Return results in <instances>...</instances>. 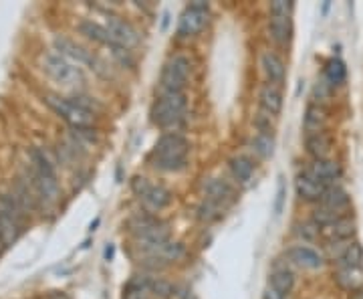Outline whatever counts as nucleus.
<instances>
[{"mask_svg": "<svg viewBox=\"0 0 363 299\" xmlns=\"http://www.w3.org/2000/svg\"><path fill=\"white\" fill-rule=\"evenodd\" d=\"M321 234L327 239V243H343V241H353L357 234V222L353 214H343L337 221L331 222L329 227L321 229Z\"/></svg>", "mask_w": 363, "mask_h": 299, "instance_id": "nucleus-13", "label": "nucleus"}, {"mask_svg": "<svg viewBox=\"0 0 363 299\" xmlns=\"http://www.w3.org/2000/svg\"><path fill=\"white\" fill-rule=\"evenodd\" d=\"M327 107L319 104H309L305 109V117H303V130L305 136H313V134H319V131H327Z\"/></svg>", "mask_w": 363, "mask_h": 299, "instance_id": "nucleus-19", "label": "nucleus"}, {"mask_svg": "<svg viewBox=\"0 0 363 299\" xmlns=\"http://www.w3.org/2000/svg\"><path fill=\"white\" fill-rule=\"evenodd\" d=\"M52 43H55V51L59 53L61 57L69 59L71 63L81 67H89L95 73H101V75L107 73L104 61L97 55H93V51H87L85 47L77 45L75 40H71L69 37H63V35H57Z\"/></svg>", "mask_w": 363, "mask_h": 299, "instance_id": "nucleus-9", "label": "nucleus"}, {"mask_svg": "<svg viewBox=\"0 0 363 299\" xmlns=\"http://www.w3.org/2000/svg\"><path fill=\"white\" fill-rule=\"evenodd\" d=\"M104 26L109 31V35L113 37V40H117L119 45H123L125 49H130L131 51L133 47L140 45V33H138L128 21L119 18L116 14H107V16H105Z\"/></svg>", "mask_w": 363, "mask_h": 299, "instance_id": "nucleus-12", "label": "nucleus"}, {"mask_svg": "<svg viewBox=\"0 0 363 299\" xmlns=\"http://www.w3.org/2000/svg\"><path fill=\"white\" fill-rule=\"evenodd\" d=\"M192 63L186 55H172L160 73V93H184Z\"/></svg>", "mask_w": 363, "mask_h": 299, "instance_id": "nucleus-5", "label": "nucleus"}, {"mask_svg": "<svg viewBox=\"0 0 363 299\" xmlns=\"http://www.w3.org/2000/svg\"><path fill=\"white\" fill-rule=\"evenodd\" d=\"M323 79L333 87V89H337L341 87L345 81H347V67L345 63L337 59V57H333V59H329L323 67Z\"/></svg>", "mask_w": 363, "mask_h": 299, "instance_id": "nucleus-28", "label": "nucleus"}, {"mask_svg": "<svg viewBox=\"0 0 363 299\" xmlns=\"http://www.w3.org/2000/svg\"><path fill=\"white\" fill-rule=\"evenodd\" d=\"M269 287L274 289V291H279L283 298H289L291 291L295 289V275L286 267H277L269 275Z\"/></svg>", "mask_w": 363, "mask_h": 299, "instance_id": "nucleus-25", "label": "nucleus"}, {"mask_svg": "<svg viewBox=\"0 0 363 299\" xmlns=\"http://www.w3.org/2000/svg\"><path fill=\"white\" fill-rule=\"evenodd\" d=\"M305 148H307L309 156H313V160H327V158H331L333 138L327 131L305 136Z\"/></svg>", "mask_w": 363, "mask_h": 299, "instance_id": "nucleus-22", "label": "nucleus"}, {"mask_svg": "<svg viewBox=\"0 0 363 299\" xmlns=\"http://www.w3.org/2000/svg\"><path fill=\"white\" fill-rule=\"evenodd\" d=\"M339 289L347 293H357L363 289V267H350V269H335L333 275Z\"/></svg>", "mask_w": 363, "mask_h": 299, "instance_id": "nucleus-23", "label": "nucleus"}, {"mask_svg": "<svg viewBox=\"0 0 363 299\" xmlns=\"http://www.w3.org/2000/svg\"><path fill=\"white\" fill-rule=\"evenodd\" d=\"M285 196H286V186H285V180L281 178L279 180V188H277V198H274V214L279 217L281 212H283V207H285Z\"/></svg>", "mask_w": 363, "mask_h": 299, "instance_id": "nucleus-32", "label": "nucleus"}, {"mask_svg": "<svg viewBox=\"0 0 363 299\" xmlns=\"http://www.w3.org/2000/svg\"><path fill=\"white\" fill-rule=\"evenodd\" d=\"M77 31L85 37V39H89L93 40V43H97V45L107 47V49L111 51V55H113L123 67H133V55H131L130 49H125L123 45H119L117 40H113V37L109 35V31H107L104 25L93 23L89 18H83L77 25Z\"/></svg>", "mask_w": 363, "mask_h": 299, "instance_id": "nucleus-6", "label": "nucleus"}, {"mask_svg": "<svg viewBox=\"0 0 363 299\" xmlns=\"http://www.w3.org/2000/svg\"><path fill=\"white\" fill-rule=\"evenodd\" d=\"M43 99L73 130H91L97 119L95 109L83 104L79 97H63V95H55V93H45Z\"/></svg>", "mask_w": 363, "mask_h": 299, "instance_id": "nucleus-3", "label": "nucleus"}, {"mask_svg": "<svg viewBox=\"0 0 363 299\" xmlns=\"http://www.w3.org/2000/svg\"><path fill=\"white\" fill-rule=\"evenodd\" d=\"M228 166H230L234 180L238 184L250 183L252 176H255V170H257L255 160L250 156H247V154H236V156H233L230 158V162H228Z\"/></svg>", "mask_w": 363, "mask_h": 299, "instance_id": "nucleus-24", "label": "nucleus"}, {"mask_svg": "<svg viewBox=\"0 0 363 299\" xmlns=\"http://www.w3.org/2000/svg\"><path fill=\"white\" fill-rule=\"evenodd\" d=\"M252 152L260 158H271L274 154V138L272 134H267V131H259L255 138H252Z\"/></svg>", "mask_w": 363, "mask_h": 299, "instance_id": "nucleus-29", "label": "nucleus"}, {"mask_svg": "<svg viewBox=\"0 0 363 299\" xmlns=\"http://www.w3.org/2000/svg\"><path fill=\"white\" fill-rule=\"evenodd\" d=\"M190 158V142L180 131H166L157 138L152 152L150 164L162 172H180L188 166Z\"/></svg>", "mask_w": 363, "mask_h": 299, "instance_id": "nucleus-1", "label": "nucleus"}, {"mask_svg": "<svg viewBox=\"0 0 363 299\" xmlns=\"http://www.w3.org/2000/svg\"><path fill=\"white\" fill-rule=\"evenodd\" d=\"M4 247V243H2V239H0V249Z\"/></svg>", "mask_w": 363, "mask_h": 299, "instance_id": "nucleus-34", "label": "nucleus"}, {"mask_svg": "<svg viewBox=\"0 0 363 299\" xmlns=\"http://www.w3.org/2000/svg\"><path fill=\"white\" fill-rule=\"evenodd\" d=\"M131 190L135 192V196L140 198V202L143 205V208L154 214V212H160L166 207H169V202L174 200V196L169 192L166 186L162 184H152L147 178L143 176H135L133 183H131Z\"/></svg>", "mask_w": 363, "mask_h": 299, "instance_id": "nucleus-8", "label": "nucleus"}, {"mask_svg": "<svg viewBox=\"0 0 363 299\" xmlns=\"http://www.w3.org/2000/svg\"><path fill=\"white\" fill-rule=\"evenodd\" d=\"M331 92H333V87L321 79V81H317V85H315V89H313V99H315V104L325 105V102L331 97Z\"/></svg>", "mask_w": 363, "mask_h": 299, "instance_id": "nucleus-31", "label": "nucleus"}, {"mask_svg": "<svg viewBox=\"0 0 363 299\" xmlns=\"http://www.w3.org/2000/svg\"><path fill=\"white\" fill-rule=\"evenodd\" d=\"M184 255V245L178 243V241H172L169 239L168 243H164V245H160L154 251H150V253H145V257L150 261H160V263H164V265H168V263H174V261H178Z\"/></svg>", "mask_w": 363, "mask_h": 299, "instance_id": "nucleus-26", "label": "nucleus"}, {"mask_svg": "<svg viewBox=\"0 0 363 299\" xmlns=\"http://www.w3.org/2000/svg\"><path fill=\"white\" fill-rule=\"evenodd\" d=\"M222 212H224V208L220 205H216V202H212V200H202L200 202V207L196 210V214H198V219L204 222H212V221H218L222 217Z\"/></svg>", "mask_w": 363, "mask_h": 299, "instance_id": "nucleus-30", "label": "nucleus"}, {"mask_svg": "<svg viewBox=\"0 0 363 299\" xmlns=\"http://www.w3.org/2000/svg\"><path fill=\"white\" fill-rule=\"evenodd\" d=\"M295 188H297V196L301 200H305V202H317V205L321 202L325 190H327V186L319 183L317 178H313L307 170L298 172L297 180H295Z\"/></svg>", "mask_w": 363, "mask_h": 299, "instance_id": "nucleus-16", "label": "nucleus"}, {"mask_svg": "<svg viewBox=\"0 0 363 299\" xmlns=\"http://www.w3.org/2000/svg\"><path fill=\"white\" fill-rule=\"evenodd\" d=\"M188 102L184 93H157L156 102L150 109V119L157 128L166 131H178L186 117Z\"/></svg>", "mask_w": 363, "mask_h": 299, "instance_id": "nucleus-4", "label": "nucleus"}, {"mask_svg": "<svg viewBox=\"0 0 363 299\" xmlns=\"http://www.w3.org/2000/svg\"><path fill=\"white\" fill-rule=\"evenodd\" d=\"M286 257H289L291 263H295L297 267L307 269V271H317L325 265L323 255L317 249L309 247V245H293L286 251Z\"/></svg>", "mask_w": 363, "mask_h": 299, "instance_id": "nucleus-14", "label": "nucleus"}, {"mask_svg": "<svg viewBox=\"0 0 363 299\" xmlns=\"http://www.w3.org/2000/svg\"><path fill=\"white\" fill-rule=\"evenodd\" d=\"M293 9L295 4L289 2V0H274L269 6V33H271V39L277 45H286L291 39V33H293Z\"/></svg>", "mask_w": 363, "mask_h": 299, "instance_id": "nucleus-10", "label": "nucleus"}, {"mask_svg": "<svg viewBox=\"0 0 363 299\" xmlns=\"http://www.w3.org/2000/svg\"><path fill=\"white\" fill-rule=\"evenodd\" d=\"M319 205L331 208L335 212H341V214H347V210L351 207V196L341 184H331V186H327V190H325Z\"/></svg>", "mask_w": 363, "mask_h": 299, "instance_id": "nucleus-20", "label": "nucleus"}, {"mask_svg": "<svg viewBox=\"0 0 363 299\" xmlns=\"http://www.w3.org/2000/svg\"><path fill=\"white\" fill-rule=\"evenodd\" d=\"M313 178H317L319 183L325 186H331V184H337V180L343 176V168L337 160L333 158H327V160H313L311 166L305 168Z\"/></svg>", "mask_w": 363, "mask_h": 299, "instance_id": "nucleus-15", "label": "nucleus"}, {"mask_svg": "<svg viewBox=\"0 0 363 299\" xmlns=\"http://www.w3.org/2000/svg\"><path fill=\"white\" fill-rule=\"evenodd\" d=\"M260 67H262V73H264V77H267V81H269L271 85L283 87V83H285L286 79V67L285 63H283V59H281L277 53H262V57H260Z\"/></svg>", "mask_w": 363, "mask_h": 299, "instance_id": "nucleus-18", "label": "nucleus"}, {"mask_svg": "<svg viewBox=\"0 0 363 299\" xmlns=\"http://www.w3.org/2000/svg\"><path fill=\"white\" fill-rule=\"evenodd\" d=\"M204 198L212 200L222 208H226L230 202H234V188L233 184L226 183L224 178H206L204 183Z\"/></svg>", "mask_w": 363, "mask_h": 299, "instance_id": "nucleus-17", "label": "nucleus"}, {"mask_svg": "<svg viewBox=\"0 0 363 299\" xmlns=\"http://www.w3.org/2000/svg\"><path fill=\"white\" fill-rule=\"evenodd\" d=\"M28 160H30L28 180L35 186L43 205L57 202V198H59V180H57V172H55V166H52L49 156L40 148H33L28 152Z\"/></svg>", "mask_w": 363, "mask_h": 299, "instance_id": "nucleus-2", "label": "nucleus"}, {"mask_svg": "<svg viewBox=\"0 0 363 299\" xmlns=\"http://www.w3.org/2000/svg\"><path fill=\"white\" fill-rule=\"evenodd\" d=\"M262 299H286V298H283L279 291H274V289H271V287L267 286L264 293H262Z\"/></svg>", "mask_w": 363, "mask_h": 299, "instance_id": "nucleus-33", "label": "nucleus"}, {"mask_svg": "<svg viewBox=\"0 0 363 299\" xmlns=\"http://www.w3.org/2000/svg\"><path fill=\"white\" fill-rule=\"evenodd\" d=\"M208 21H210V4L208 2L196 0L192 4H188L178 21V37L190 39V37L200 35L204 31V26L208 25Z\"/></svg>", "mask_w": 363, "mask_h": 299, "instance_id": "nucleus-11", "label": "nucleus"}, {"mask_svg": "<svg viewBox=\"0 0 363 299\" xmlns=\"http://www.w3.org/2000/svg\"><path fill=\"white\" fill-rule=\"evenodd\" d=\"M154 281L145 277H135L123 289V299H154Z\"/></svg>", "mask_w": 363, "mask_h": 299, "instance_id": "nucleus-27", "label": "nucleus"}, {"mask_svg": "<svg viewBox=\"0 0 363 299\" xmlns=\"http://www.w3.org/2000/svg\"><path fill=\"white\" fill-rule=\"evenodd\" d=\"M43 71L49 75V77L63 85V87H75L83 81V71L81 67L75 63H71L69 59L61 57L57 51H49L43 55Z\"/></svg>", "mask_w": 363, "mask_h": 299, "instance_id": "nucleus-7", "label": "nucleus"}, {"mask_svg": "<svg viewBox=\"0 0 363 299\" xmlns=\"http://www.w3.org/2000/svg\"><path fill=\"white\" fill-rule=\"evenodd\" d=\"M259 104H260V109L264 112V116H269V117L279 116V114H281V109H283V93H281V87L271 85V83L262 85L259 92Z\"/></svg>", "mask_w": 363, "mask_h": 299, "instance_id": "nucleus-21", "label": "nucleus"}]
</instances>
